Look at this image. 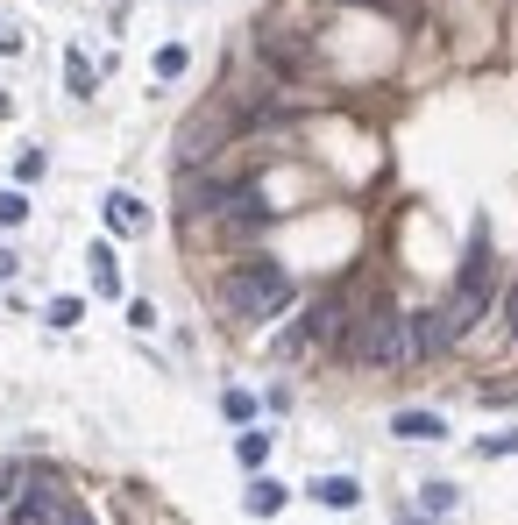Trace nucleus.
Here are the masks:
<instances>
[{"label":"nucleus","instance_id":"10","mask_svg":"<svg viewBox=\"0 0 518 525\" xmlns=\"http://www.w3.org/2000/svg\"><path fill=\"white\" fill-rule=\"evenodd\" d=\"M86 270H93V291H100V298H121V256H114L107 242H93Z\"/></svg>","mask_w":518,"mask_h":525},{"label":"nucleus","instance_id":"14","mask_svg":"<svg viewBox=\"0 0 518 525\" xmlns=\"http://www.w3.org/2000/svg\"><path fill=\"white\" fill-rule=\"evenodd\" d=\"M455 504H462V490H455V483H426V490H419V511H426V518H448Z\"/></svg>","mask_w":518,"mask_h":525},{"label":"nucleus","instance_id":"6","mask_svg":"<svg viewBox=\"0 0 518 525\" xmlns=\"http://www.w3.org/2000/svg\"><path fill=\"white\" fill-rule=\"evenodd\" d=\"M213 228L228 235V242H249V235H263V228H270V199H263L256 185H242L228 206H220V220H213Z\"/></svg>","mask_w":518,"mask_h":525},{"label":"nucleus","instance_id":"4","mask_svg":"<svg viewBox=\"0 0 518 525\" xmlns=\"http://www.w3.org/2000/svg\"><path fill=\"white\" fill-rule=\"evenodd\" d=\"M306 334H313V348H348V334H355V298L348 291H320L313 306H306V320H299Z\"/></svg>","mask_w":518,"mask_h":525},{"label":"nucleus","instance_id":"24","mask_svg":"<svg viewBox=\"0 0 518 525\" xmlns=\"http://www.w3.org/2000/svg\"><path fill=\"white\" fill-rule=\"evenodd\" d=\"M483 455H518V433H490V440H483Z\"/></svg>","mask_w":518,"mask_h":525},{"label":"nucleus","instance_id":"20","mask_svg":"<svg viewBox=\"0 0 518 525\" xmlns=\"http://www.w3.org/2000/svg\"><path fill=\"white\" fill-rule=\"evenodd\" d=\"M15 483H22V469L0 462V525H8V511H15Z\"/></svg>","mask_w":518,"mask_h":525},{"label":"nucleus","instance_id":"18","mask_svg":"<svg viewBox=\"0 0 518 525\" xmlns=\"http://www.w3.org/2000/svg\"><path fill=\"white\" fill-rule=\"evenodd\" d=\"M22 220H29V199L8 185V192H0V228H22Z\"/></svg>","mask_w":518,"mask_h":525},{"label":"nucleus","instance_id":"19","mask_svg":"<svg viewBox=\"0 0 518 525\" xmlns=\"http://www.w3.org/2000/svg\"><path fill=\"white\" fill-rule=\"evenodd\" d=\"M43 171H50V157H43V149H22V157H15V178H22V185H36Z\"/></svg>","mask_w":518,"mask_h":525},{"label":"nucleus","instance_id":"2","mask_svg":"<svg viewBox=\"0 0 518 525\" xmlns=\"http://www.w3.org/2000/svg\"><path fill=\"white\" fill-rule=\"evenodd\" d=\"M355 369H405L412 362V334H405V313L391 298H362L355 306V334L341 348Z\"/></svg>","mask_w":518,"mask_h":525},{"label":"nucleus","instance_id":"7","mask_svg":"<svg viewBox=\"0 0 518 525\" xmlns=\"http://www.w3.org/2000/svg\"><path fill=\"white\" fill-rule=\"evenodd\" d=\"M256 57L277 71V79H306V71H313V50H306V36H291V29H270V36L256 43Z\"/></svg>","mask_w":518,"mask_h":525},{"label":"nucleus","instance_id":"28","mask_svg":"<svg viewBox=\"0 0 518 525\" xmlns=\"http://www.w3.org/2000/svg\"><path fill=\"white\" fill-rule=\"evenodd\" d=\"M15 270H22V256H15V249H0V284H8Z\"/></svg>","mask_w":518,"mask_h":525},{"label":"nucleus","instance_id":"8","mask_svg":"<svg viewBox=\"0 0 518 525\" xmlns=\"http://www.w3.org/2000/svg\"><path fill=\"white\" fill-rule=\"evenodd\" d=\"M405 334H412V362H433L440 348H455V327H448V313H440V306L405 313Z\"/></svg>","mask_w":518,"mask_h":525},{"label":"nucleus","instance_id":"22","mask_svg":"<svg viewBox=\"0 0 518 525\" xmlns=\"http://www.w3.org/2000/svg\"><path fill=\"white\" fill-rule=\"evenodd\" d=\"M220 412H228V419H249V412H256V398H249V391H228V398H220Z\"/></svg>","mask_w":518,"mask_h":525},{"label":"nucleus","instance_id":"3","mask_svg":"<svg viewBox=\"0 0 518 525\" xmlns=\"http://www.w3.org/2000/svg\"><path fill=\"white\" fill-rule=\"evenodd\" d=\"M490 298H497V249H490V228H476V235H469V256H462V270H455V291L440 298V313H448L455 341L490 313Z\"/></svg>","mask_w":518,"mask_h":525},{"label":"nucleus","instance_id":"11","mask_svg":"<svg viewBox=\"0 0 518 525\" xmlns=\"http://www.w3.org/2000/svg\"><path fill=\"white\" fill-rule=\"evenodd\" d=\"M313 497H320L327 511H355V504H362V483H355V476H320Z\"/></svg>","mask_w":518,"mask_h":525},{"label":"nucleus","instance_id":"25","mask_svg":"<svg viewBox=\"0 0 518 525\" xmlns=\"http://www.w3.org/2000/svg\"><path fill=\"white\" fill-rule=\"evenodd\" d=\"M57 525H100V518H93V511H86V504H79V497H71V504H64V518H57Z\"/></svg>","mask_w":518,"mask_h":525},{"label":"nucleus","instance_id":"17","mask_svg":"<svg viewBox=\"0 0 518 525\" xmlns=\"http://www.w3.org/2000/svg\"><path fill=\"white\" fill-rule=\"evenodd\" d=\"M235 455H242V469H263V462H270V433H242Z\"/></svg>","mask_w":518,"mask_h":525},{"label":"nucleus","instance_id":"15","mask_svg":"<svg viewBox=\"0 0 518 525\" xmlns=\"http://www.w3.org/2000/svg\"><path fill=\"white\" fill-rule=\"evenodd\" d=\"M64 79H71V93H79V100H93V64H86V50L64 57Z\"/></svg>","mask_w":518,"mask_h":525},{"label":"nucleus","instance_id":"27","mask_svg":"<svg viewBox=\"0 0 518 525\" xmlns=\"http://www.w3.org/2000/svg\"><path fill=\"white\" fill-rule=\"evenodd\" d=\"M22 50V36H15V22H0V57H15Z\"/></svg>","mask_w":518,"mask_h":525},{"label":"nucleus","instance_id":"23","mask_svg":"<svg viewBox=\"0 0 518 525\" xmlns=\"http://www.w3.org/2000/svg\"><path fill=\"white\" fill-rule=\"evenodd\" d=\"M128 327H142V334L157 327V306H150V298H135V306H128Z\"/></svg>","mask_w":518,"mask_h":525},{"label":"nucleus","instance_id":"29","mask_svg":"<svg viewBox=\"0 0 518 525\" xmlns=\"http://www.w3.org/2000/svg\"><path fill=\"white\" fill-rule=\"evenodd\" d=\"M405 525H426V518H405Z\"/></svg>","mask_w":518,"mask_h":525},{"label":"nucleus","instance_id":"16","mask_svg":"<svg viewBox=\"0 0 518 525\" xmlns=\"http://www.w3.org/2000/svg\"><path fill=\"white\" fill-rule=\"evenodd\" d=\"M79 313H86V298H50V313H43V320H50L57 334H71V327H79Z\"/></svg>","mask_w":518,"mask_h":525},{"label":"nucleus","instance_id":"21","mask_svg":"<svg viewBox=\"0 0 518 525\" xmlns=\"http://www.w3.org/2000/svg\"><path fill=\"white\" fill-rule=\"evenodd\" d=\"M178 71H185V43H164L157 50V79H178Z\"/></svg>","mask_w":518,"mask_h":525},{"label":"nucleus","instance_id":"1","mask_svg":"<svg viewBox=\"0 0 518 525\" xmlns=\"http://www.w3.org/2000/svg\"><path fill=\"white\" fill-rule=\"evenodd\" d=\"M291 291H299V284H291V270L277 256H242L228 277H220V313L256 327V320H277L291 306Z\"/></svg>","mask_w":518,"mask_h":525},{"label":"nucleus","instance_id":"12","mask_svg":"<svg viewBox=\"0 0 518 525\" xmlns=\"http://www.w3.org/2000/svg\"><path fill=\"white\" fill-rule=\"evenodd\" d=\"M391 433H398V440H440V433H448V419H440V412H398Z\"/></svg>","mask_w":518,"mask_h":525},{"label":"nucleus","instance_id":"5","mask_svg":"<svg viewBox=\"0 0 518 525\" xmlns=\"http://www.w3.org/2000/svg\"><path fill=\"white\" fill-rule=\"evenodd\" d=\"M64 504H71V490H64L57 476H22L8 525H57V518H64Z\"/></svg>","mask_w":518,"mask_h":525},{"label":"nucleus","instance_id":"9","mask_svg":"<svg viewBox=\"0 0 518 525\" xmlns=\"http://www.w3.org/2000/svg\"><path fill=\"white\" fill-rule=\"evenodd\" d=\"M100 213H107V228H114V235H142V228H150V206H142L135 192H107Z\"/></svg>","mask_w":518,"mask_h":525},{"label":"nucleus","instance_id":"13","mask_svg":"<svg viewBox=\"0 0 518 525\" xmlns=\"http://www.w3.org/2000/svg\"><path fill=\"white\" fill-rule=\"evenodd\" d=\"M242 504H249V511H256V518H270V511H284V483H270V476H256V483H249V497H242Z\"/></svg>","mask_w":518,"mask_h":525},{"label":"nucleus","instance_id":"26","mask_svg":"<svg viewBox=\"0 0 518 525\" xmlns=\"http://www.w3.org/2000/svg\"><path fill=\"white\" fill-rule=\"evenodd\" d=\"M504 327H511V341H518V284L504 291Z\"/></svg>","mask_w":518,"mask_h":525}]
</instances>
